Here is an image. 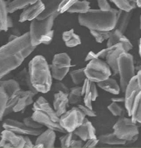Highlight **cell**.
<instances>
[{"mask_svg":"<svg viewBox=\"0 0 141 148\" xmlns=\"http://www.w3.org/2000/svg\"><path fill=\"white\" fill-rule=\"evenodd\" d=\"M109 50H110V47L105 48V49H102V50L99 51L98 52H97V55L98 58H105L107 56V53H108Z\"/></svg>","mask_w":141,"mask_h":148,"instance_id":"cell-50","label":"cell"},{"mask_svg":"<svg viewBox=\"0 0 141 148\" xmlns=\"http://www.w3.org/2000/svg\"><path fill=\"white\" fill-rule=\"evenodd\" d=\"M35 93L31 90H23L20 89L9 98L4 116L12 112H20L28 106L33 104V97Z\"/></svg>","mask_w":141,"mask_h":148,"instance_id":"cell-9","label":"cell"},{"mask_svg":"<svg viewBox=\"0 0 141 148\" xmlns=\"http://www.w3.org/2000/svg\"><path fill=\"white\" fill-rule=\"evenodd\" d=\"M118 10L112 9L108 11L90 9L87 13L78 14V23L90 30L110 31L116 26Z\"/></svg>","mask_w":141,"mask_h":148,"instance_id":"cell-2","label":"cell"},{"mask_svg":"<svg viewBox=\"0 0 141 148\" xmlns=\"http://www.w3.org/2000/svg\"><path fill=\"white\" fill-rule=\"evenodd\" d=\"M6 1H11V0H6Z\"/></svg>","mask_w":141,"mask_h":148,"instance_id":"cell-57","label":"cell"},{"mask_svg":"<svg viewBox=\"0 0 141 148\" xmlns=\"http://www.w3.org/2000/svg\"><path fill=\"white\" fill-rule=\"evenodd\" d=\"M78 107L81 109V111L83 112V114H84L86 116H89V117L97 116V114H96V112H94L93 109L90 108V107H87V106L79 104Z\"/></svg>","mask_w":141,"mask_h":148,"instance_id":"cell-44","label":"cell"},{"mask_svg":"<svg viewBox=\"0 0 141 148\" xmlns=\"http://www.w3.org/2000/svg\"><path fill=\"white\" fill-rule=\"evenodd\" d=\"M56 140V133L54 130L47 128L46 131L42 132L38 136L35 144L42 145L44 147H54Z\"/></svg>","mask_w":141,"mask_h":148,"instance_id":"cell-22","label":"cell"},{"mask_svg":"<svg viewBox=\"0 0 141 148\" xmlns=\"http://www.w3.org/2000/svg\"><path fill=\"white\" fill-rule=\"evenodd\" d=\"M138 53L141 59V38H140V40H139V42H138Z\"/></svg>","mask_w":141,"mask_h":148,"instance_id":"cell-53","label":"cell"},{"mask_svg":"<svg viewBox=\"0 0 141 148\" xmlns=\"http://www.w3.org/2000/svg\"><path fill=\"white\" fill-rule=\"evenodd\" d=\"M33 110H38L47 114L49 117L52 118L54 121L59 122V116L56 113L54 108L51 107L50 104L44 97L41 96L33 103Z\"/></svg>","mask_w":141,"mask_h":148,"instance_id":"cell-19","label":"cell"},{"mask_svg":"<svg viewBox=\"0 0 141 148\" xmlns=\"http://www.w3.org/2000/svg\"><path fill=\"white\" fill-rule=\"evenodd\" d=\"M86 116L78 107H72L59 117V123L67 132H73L83 123Z\"/></svg>","mask_w":141,"mask_h":148,"instance_id":"cell-10","label":"cell"},{"mask_svg":"<svg viewBox=\"0 0 141 148\" xmlns=\"http://www.w3.org/2000/svg\"><path fill=\"white\" fill-rule=\"evenodd\" d=\"M73 133L75 136L78 137L84 142L91 138H97V136H96L95 128L92 123L88 119H86V117L85 118L82 124L78 126Z\"/></svg>","mask_w":141,"mask_h":148,"instance_id":"cell-18","label":"cell"},{"mask_svg":"<svg viewBox=\"0 0 141 148\" xmlns=\"http://www.w3.org/2000/svg\"><path fill=\"white\" fill-rule=\"evenodd\" d=\"M38 1L39 0H13L8 3V12L14 13L17 10L25 9Z\"/></svg>","mask_w":141,"mask_h":148,"instance_id":"cell-31","label":"cell"},{"mask_svg":"<svg viewBox=\"0 0 141 148\" xmlns=\"http://www.w3.org/2000/svg\"><path fill=\"white\" fill-rule=\"evenodd\" d=\"M107 109L112 114V115H114V116H123V114H124V110L118 104V102H112L111 104L108 105Z\"/></svg>","mask_w":141,"mask_h":148,"instance_id":"cell-39","label":"cell"},{"mask_svg":"<svg viewBox=\"0 0 141 148\" xmlns=\"http://www.w3.org/2000/svg\"><path fill=\"white\" fill-rule=\"evenodd\" d=\"M44 5L41 0H39L35 4H32L25 9L21 14L19 17V21L25 22L27 21H33L36 19L40 15L44 12Z\"/></svg>","mask_w":141,"mask_h":148,"instance_id":"cell-17","label":"cell"},{"mask_svg":"<svg viewBox=\"0 0 141 148\" xmlns=\"http://www.w3.org/2000/svg\"><path fill=\"white\" fill-rule=\"evenodd\" d=\"M41 1L44 5V10L37 18V19L41 20L54 14H59L58 12L59 8L63 0H41Z\"/></svg>","mask_w":141,"mask_h":148,"instance_id":"cell-23","label":"cell"},{"mask_svg":"<svg viewBox=\"0 0 141 148\" xmlns=\"http://www.w3.org/2000/svg\"><path fill=\"white\" fill-rule=\"evenodd\" d=\"M97 84V86L103 90L111 93L112 95H115L119 94L120 91H121V88L116 80L114 78H110V77L105 80L99 82Z\"/></svg>","mask_w":141,"mask_h":148,"instance_id":"cell-25","label":"cell"},{"mask_svg":"<svg viewBox=\"0 0 141 148\" xmlns=\"http://www.w3.org/2000/svg\"><path fill=\"white\" fill-rule=\"evenodd\" d=\"M70 75L73 84L76 85V86L83 84L85 80L87 78L86 73H85V68L72 71L70 72Z\"/></svg>","mask_w":141,"mask_h":148,"instance_id":"cell-35","label":"cell"},{"mask_svg":"<svg viewBox=\"0 0 141 148\" xmlns=\"http://www.w3.org/2000/svg\"><path fill=\"white\" fill-rule=\"evenodd\" d=\"M83 142L84 141H83L82 140H76V138H75L70 143L69 147H83V145H84Z\"/></svg>","mask_w":141,"mask_h":148,"instance_id":"cell-48","label":"cell"},{"mask_svg":"<svg viewBox=\"0 0 141 148\" xmlns=\"http://www.w3.org/2000/svg\"><path fill=\"white\" fill-rule=\"evenodd\" d=\"M8 4L6 0H0V32L7 31L13 27V21L8 16Z\"/></svg>","mask_w":141,"mask_h":148,"instance_id":"cell-21","label":"cell"},{"mask_svg":"<svg viewBox=\"0 0 141 148\" xmlns=\"http://www.w3.org/2000/svg\"><path fill=\"white\" fill-rule=\"evenodd\" d=\"M69 104L68 93L64 92H55L53 100V108L59 117L66 112V109Z\"/></svg>","mask_w":141,"mask_h":148,"instance_id":"cell-20","label":"cell"},{"mask_svg":"<svg viewBox=\"0 0 141 148\" xmlns=\"http://www.w3.org/2000/svg\"><path fill=\"white\" fill-rule=\"evenodd\" d=\"M124 93V104L128 115L133 121L141 123V71L130 80Z\"/></svg>","mask_w":141,"mask_h":148,"instance_id":"cell-4","label":"cell"},{"mask_svg":"<svg viewBox=\"0 0 141 148\" xmlns=\"http://www.w3.org/2000/svg\"><path fill=\"white\" fill-rule=\"evenodd\" d=\"M62 40L68 47H74L81 44V38L75 33L73 29L64 32L62 33Z\"/></svg>","mask_w":141,"mask_h":148,"instance_id":"cell-26","label":"cell"},{"mask_svg":"<svg viewBox=\"0 0 141 148\" xmlns=\"http://www.w3.org/2000/svg\"><path fill=\"white\" fill-rule=\"evenodd\" d=\"M31 116L35 121L41 123L43 126H46L47 128H50V129L54 130V131L59 132V133H66V131L60 125L59 122L54 121L51 117L40 111L34 110Z\"/></svg>","mask_w":141,"mask_h":148,"instance_id":"cell-14","label":"cell"},{"mask_svg":"<svg viewBox=\"0 0 141 148\" xmlns=\"http://www.w3.org/2000/svg\"><path fill=\"white\" fill-rule=\"evenodd\" d=\"M119 10L132 12L137 7L136 0H110Z\"/></svg>","mask_w":141,"mask_h":148,"instance_id":"cell-33","label":"cell"},{"mask_svg":"<svg viewBox=\"0 0 141 148\" xmlns=\"http://www.w3.org/2000/svg\"><path fill=\"white\" fill-rule=\"evenodd\" d=\"M1 128H3L2 126V124H1V125H0V139H1Z\"/></svg>","mask_w":141,"mask_h":148,"instance_id":"cell-55","label":"cell"},{"mask_svg":"<svg viewBox=\"0 0 141 148\" xmlns=\"http://www.w3.org/2000/svg\"><path fill=\"white\" fill-rule=\"evenodd\" d=\"M9 101V96L4 89V88L0 86V121H1L4 116L7 103Z\"/></svg>","mask_w":141,"mask_h":148,"instance_id":"cell-36","label":"cell"},{"mask_svg":"<svg viewBox=\"0 0 141 148\" xmlns=\"http://www.w3.org/2000/svg\"><path fill=\"white\" fill-rule=\"evenodd\" d=\"M49 67H50L52 78L58 81H61L65 78L70 69V68H57V67L53 66L52 64Z\"/></svg>","mask_w":141,"mask_h":148,"instance_id":"cell-37","label":"cell"},{"mask_svg":"<svg viewBox=\"0 0 141 148\" xmlns=\"http://www.w3.org/2000/svg\"><path fill=\"white\" fill-rule=\"evenodd\" d=\"M25 136L17 134L9 130L4 129L1 131L0 147L23 148L25 147Z\"/></svg>","mask_w":141,"mask_h":148,"instance_id":"cell-11","label":"cell"},{"mask_svg":"<svg viewBox=\"0 0 141 148\" xmlns=\"http://www.w3.org/2000/svg\"><path fill=\"white\" fill-rule=\"evenodd\" d=\"M112 72L107 63L102 61L100 58L90 61L85 68L86 78L95 83L110 78L112 75Z\"/></svg>","mask_w":141,"mask_h":148,"instance_id":"cell-8","label":"cell"},{"mask_svg":"<svg viewBox=\"0 0 141 148\" xmlns=\"http://www.w3.org/2000/svg\"><path fill=\"white\" fill-rule=\"evenodd\" d=\"M118 74L121 90L124 92L130 80L136 75L133 57L129 52H123L118 57Z\"/></svg>","mask_w":141,"mask_h":148,"instance_id":"cell-7","label":"cell"},{"mask_svg":"<svg viewBox=\"0 0 141 148\" xmlns=\"http://www.w3.org/2000/svg\"><path fill=\"white\" fill-rule=\"evenodd\" d=\"M82 95L84 105L92 109V103L98 97V91L95 83L86 78L82 86Z\"/></svg>","mask_w":141,"mask_h":148,"instance_id":"cell-13","label":"cell"},{"mask_svg":"<svg viewBox=\"0 0 141 148\" xmlns=\"http://www.w3.org/2000/svg\"><path fill=\"white\" fill-rule=\"evenodd\" d=\"M59 14H54L46 18L34 19L30 25V38L32 45L36 47L40 45L42 38L52 30L54 22Z\"/></svg>","mask_w":141,"mask_h":148,"instance_id":"cell-6","label":"cell"},{"mask_svg":"<svg viewBox=\"0 0 141 148\" xmlns=\"http://www.w3.org/2000/svg\"><path fill=\"white\" fill-rule=\"evenodd\" d=\"M25 147H30V148H32V147H34V145L33 144V143L31 142V140H30V139L28 137H27L25 136Z\"/></svg>","mask_w":141,"mask_h":148,"instance_id":"cell-51","label":"cell"},{"mask_svg":"<svg viewBox=\"0 0 141 148\" xmlns=\"http://www.w3.org/2000/svg\"><path fill=\"white\" fill-rule=\"evenodd\" d=\"M0 86L4 88L9 96V98L12 97L16 92L21 89L20 84L16 79H1L0 80Z\"/></svg>","mask_w":141,"mask_h":148,"instance_id":"cell-30","label":"cell"},{"mask_svg":"<svg viewBox=\"0 0 141 148\" xmlns=\"http://www.w3.org/2000/svg\"><path fill=\"white\" fill-rule=\"evenodd\" d=\"M78 1V0H63L59 6L58 12L59 14H63V13L67 12V10L70 6Z\"/></svg>","mask_w":141,"mask_h":148,"instance_id":"cell-42","label":"cell"},{"mask_svg":"<svg viewBox=\"0 0 141 148\" xmlns=\"http://www.w3.org/2000/svg\"><path fill=\"white\" fill-rule=\"evenodd\" d=\"M75 138H76V136L73 134V132H69V133L67 132V133H66L65 136L60 138L61 147L63 148L69 147L70 143L73 139H75Z\"/></svg>","mask_w":141,"mask_h":148,"instance_id":"cell-40","label":"cell"},{"mask_svg":"<svg viewBox=\"0 0 141 148\" xmlns=\"http://www.w3.org/2000/svg\"><path fill=\"white\" fill-rule=\"evenodd\" d=\"M51 90L52 91L57 92H64L68 93L69 92V89L67 88V86H66L64 83H62L61 81H58L57 83H54L52 86Z\"/></svg>","mask_w":141,"mask_h":148,"instance_id":"cell-43","label":"cell"},{"mask_svg":"<svg viewBox=\"0 0 141 148\" xmlns=\"http://www.w3.org/2000/svg\"><path fill=\"white\" fill-rule=\"evenodd\" d=\"M140 28L141 29V15H140Z\"/></svg>","mask_w":141,"mask_h":148,"instance_id":"cell-56","label":"cell"},{"mask_svg":"<svg viewBox=\"0 0 141 148\" xmlns=\"http://www.w3.org/2000/svg\"><path fill=\"white\" fill-rule=\"evenodd\" d=\"M30 42L29 32L9 41L0 47V80L21 65L35 50Z\"/></svg>","mask_w":141,"mask_h":148,"instance_id":"cell-1","label":"cell"},{"mask_svg":"<svg viewBox=\"0 0 141 148\" xmlns=\"http://www.w3.org/2000/svg\"><path fill=\"white\" fill-rule=\"evenodd\" d=\"M54 30H52L49 33H47V35H44V36L42 38L40 44L45 45H48L50 44L52 42L53 38H54Z\"/></svg>","mask_w":141,"mask_h":148,"instance_id":"cell-45","label":"cell"},{"mask_svg":"<svg viewBox=\"0 0 141 148\" xmlns=\"http://www.w3.org/2000/svg\"><path fill=\"white\" fill-rule=\"evenodd\" d=\"M132 16L133 12H125L118 9L116 15V26L114 28L120 30L123 33H125L131 21Z\"/></svg>","mask_w":141,"mask_h":148,"instance_id":"cell-24","label":"cell"},{"mask_svg":"<svg viewBox=\"0 0 141 148\" xmlns=\"http://www.w3.org/2000/svg\"><path fill=\"white\" fill-rule=\"evenodd\" d=\"M123 52H126L121 44H117L110 47V50L106 56V62L111 69L114 75L118 74V59L119 56Z\"/></svg>","mask_w":141,"mask_h":148,"instance_id":"cell-15","label":"cell"},{"mask_svg":"<svg viewBox=\"0 0 141 148\" xmlns=\"http://www.w3.org/2000/svg\"><path fill=\"white\" fill-rule=\"evenodd\" d=\"M99 143L98 138H91V139L88 140L86 141V143L83 145V147H87V148H90V147H94Z\"/></svg>","mask_w":141,"mask_h":148,"instance_id":"cell-47","label":"cell"},{"mask_svg":"<svg viewBox=\"0 0 141 148\" xmlns=\"http://www.w3.org/2000/svg\"><path fill=\"white\" fill-rule=\"evenodd\" d=\"M52 64L57 68H70L71 59L66 53H59L54 56Z\"/></svg>","mask_w":141,"mask_h":148,"instance_id":"cell-28","label":"cell"},{"mask_svg":"<svg viewBox=\"0 0 141 148\" xmlns=\"http://www.w3.org/2000/svg\"><path fill=\"white\" fill-rule=\"evenodd\" d=\"M16 80L18 82L20 86H23L26 87L28 89V90L33 91L35 94H38V91L33 86L31 80H30L29 73H28V70H27L26 69H24L23 70H22L21 71H20L18 73Z\"/></svg>","mask_w":141,"mask_h":148,"instance_id":"cell-29","label":"cell"},{"mask_svg":"<svg viewBox=\"0 0 141 148\" xmlns=\"http://www.w3.org/2000/svg\"><path fill=\"white\" fill-rule=\"evenodd\" d=\"M82 86H76L71 88L68 92V101L70 104H78L82 98Z\"/></svg>","mask_w":141,"mask_h":148,"instance_id":"cell-34","label":"cell"},{"mask_svg":"<svg viewBox=\"0 0 141 148\" xmlns=\"http://www.w3.org/2000/svg\"><path fill=\"white\" fill-rule=\"evenodd\" d=\"M112 102H124V97H112L111 99Z\"/></svg>","mask_w":141,"mask_h":148,"instance_id":"cell-52","label":"cell"},{"mask_svg":"<svg viewBox=\"0 0 141 148\" xmlns=\"http://www.w3.org/2000/svg\"><path fill=\"white\" fill-rule=\"evenodd\" d=\"M28 73L33 86L38 92L47 93L51 90L52 76L50 67L43 56L38 55L28 64Z\"/></svg>","mask_w":141,"mask_h":148,"instance_id":"cell-3","label":"cell"},{"mask_svg":"<svg viewBox=\"0 0 141 148\" xmlns=\"http://www.w3.org/2000/svg\"><path fill=\"white\" fill-rule=\"evenodd\" d=\"M2 126L4 129L9 130L17 134L23 136H38L42 132L41 129H33L27 126L25 123L19 121L11 119H6L3 121Z\"/></svg>","mask_w":141,"mask_h":148,"instance_id":"cell-12","label":"cell"},{"mask_svg":"<svg viewBox=\"0 0 141 148\" xmlns=\"http://www.w3.org/2000/svg\"><path fill=\"white\" fill-rule=\"evenodd\" d=\"M90 34L93 36L95 41L98 43H102L105 40H107L110 35V31H103V30H90Z\"/></svg>","mask_w":141,"mask_h":148,"instance_id":"cell-38","label":"cell"},{"mask_svg":"<svg viewBox=\"0 0 141 148\" xmlns=\"http://www.w3.org/2000/svg\"><path fill=\"white\" fill-rule=\"evenodd\" d=\"M136 4H137L138 7H141V0H136Z\"/></svg>","mask_w":141,"mask_h":148,"instance_id":"cell-54","label":"cell"},{"mask_svg":"<svg viewBox=\"0 0 141 148\" xmlns=\"http://www.w3.org/2000/svg\"><path fill=\"white\" fill-rule=\"evenodd\" d=\"M99 143L101 144L109 145H123L126 144V141L118 138L116 135L113 133H106V134L100 135L98 136Z\"/></svg>","mask_w":141,"mask_h":148,"instance_id":"cell-27","label":"cell"},{"mask_svg":"<svg viewBox=\"0 0 141 148\" xmlns=\"http://www.w3.org/2000/svg\"><path fill=\"white\" fill-rule=\"evenodd\" d=\"M97 1L99 8H100V9H101V10L108 11L112 9L111 6L109 4L107 0H97Z\"/></svg>","mask_w":141,"mask_h":148,"instance_id":"cell-46","label":"cell"},{"mask_svg":"<svg viewBox=\"0 0 141 148\" xmlns=\"http://www.w3.org/2000/svg\"><path fill=\"white\" fill-rule=\"evenodd\" d=\"M121 44L124 48L126 52H129L131 49H133L132 43L130 40L124 35V33L116 28L110 30V35L109 39L107 40V47H110L115 45Z\"/></svg>","mask_w":141,"mask_h":148,"instance_id":"cell-16","label":"cell"},{"mask_svg":"<svg viewBox=\"0 0 141 148\" xmlns=\"http://www.w3.org/2000/svg\"><path fill=\"white\" fill-rule=\"evenodd\" d=\"M90 9V6L89 1H86V0H84V1L78 0L70 6L67 10V12L70 13V14L78 13V14H81L87 13Z\"/></svg>","mask_w":141,"mask_h":148,"instance_id":"cell-32","label":"cell"},{"mask_svg":"<svg viewBox=\"0 0 141 148\" xmlns=\"http://www.w3.org/2000/svg\"><path fill=\"white\" fill-rule=\"evenodd\" d=\"M23 121L27 126L30 128H33V129H42L43 127V125L41 123L35 121L32 118V116L26 117V118L24 119Z\"/></svg>","mask_w":141,"mask_h":148,"instance_id":"cell-41","label":"cell"},{"mask_svg":"<svg viewBox=\"0 0 141 148\" xmlns=\"http://www.w3.org/2000/svg\"><path fill=\"white\" fill-rule=\"evenodd\" d=\"M138 123L133 121L131 118L120 116L113 126V132L120 139L127 143H133L138 138L139 130Z\"/></svg>","mask_w":141,"mask_h":148,"instance_id":"cell-5","label":"cell"},{"mask_svg":"<svg viewBox=\"0 0 141 148\" xmlns=\"http://www.w3.org/2000/svg\"><path fill=\"white\" fill-rule=\"evenodd\" d=\"M97 58H98V57H97V53L94 52V51H90L87 54V56L86 57L85 61H86V62H90V61L92 60V59H97Z\"/></svg>","mask_w":141,"mask_h":148,"instance_id":"cell-49","label":"cell"}]
</instances>
